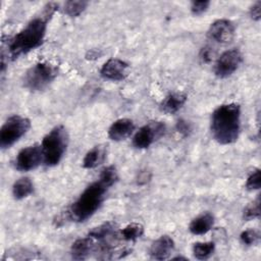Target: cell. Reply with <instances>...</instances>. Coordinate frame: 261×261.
I'll list each match as a JSON object with an SVG mask.
<instances>
[{
    "label": "cell",
    "mask_w": 261,
    "mask_h": 261,
    "mask_svg": "<svg viewBox=\"0 0 261 261\" xmlns=\"http://www.w3.org/2000/svg\"><path fill=\"white\" fill-rule=\"evenodd\" d=\"M212 51L210 50V48L209 47H205V48H203L202 49V51H201V54H200V57H201V59L204 61V62H209V61H211V59H212Z\"/></svg>",
    "instance_id": "30"
},
{
    "label": "cell",
    "mask_w": 261,
    "mask_h": 261,
    "mask_svg": "<svg viewBox=\"0 0 261 261\" xmlns=\"http://www.w3.org/2000/svg\"><path fill=\"white\" fill-rule=\"evenodd\" d=\"M259 240V234L254 229H246L241 233V241L248 246L255 245Z\"/></svg>",
    "instance_id": "25"
},
{
    "label": "cell",
    "mask_w": 261,
    "mask_h": 261,
    "mask_svg": "<svg viewBox=\"0 0 261 261\" xmlns=\"http://www.w3.org/2000/svg\"><path fill=\"white\" fill-rule=\"evenodd\" d=\"M56 7L57 6L54 3L47 4L42 15L30 20L28 24L11 39L8 49L12 58H17L22 54H27L42 44L46 34L48 20L54 13Z\"/></svg>",
    "instance_id": "1"
},
{
    "label": "cell",
    "mask_w": 261,
    "mask_h": 261,
    "mask_svg": "<svg viewBox=\"0 0 261 261\" xmlns=\"http://www.w3.org/2000/svg\"><path fill=\"white\" fill-rule=\"evenodd\" d=\"M107 187L100 180L91 184L81 194L77 200L69 208V216L72 220L82 222L90 218L101 206Z\"/></svg>",
    "instance_id": "3"
},
{
    "label": "cell",
    "mask_w": 261,
    "mask_h": 261,
    "mask_svg": "<svg viewBox=\"0 0 261 261\" xmlns=\"http://www.w3.org/2000/svg\"><path fill=\"white\" fill-rule=\"evenodd\" d=\"M117 179H118V174H117L116 168L113 165L105 167L102 170L99 178V180L107 188H110L111 186H113L117 181Z\"/></svg>",
    "instance_id": "23"
},
{
    "label": "cell",
    "mask_w": 261,
    "mask_h": 261,
    "mask_svg": "<svg viewBox=\"0 0 261 261\" xmlns=\"http://www.w3.org/2000/svg\"><path fill=\"white\" fill-rule=\"evenodd\" d=\"M94 249V242L91 237L76 240L71 246V257L75 260L86 259Z\"/></svg>",
    "instance_id": "14"
},
{
    "label": "cell",
    "mask_w": 261,
    "mask_h": 261,
    "mask_svg": "<svg viewBox=\"0 0 261 261\" xmlns=\"http://www.w3.org/2000/svg\"><path fill=\"white\" fill-rule=\"evenodd\" d=\"M260 216V199L259 197L250 203L245 209L243 213V217L246 220H252L258 218Z\"/></svg>",
    "instance_id": "24"
},
{
    "label": "cell",
    "mask_w": 261,
    "mask_h": 261,
    "mask_svg": "<svg viewBox=\"0 0 261 261\" xmlns=\"http://www.w3.org/2000/svg\"><path fill=\"white\" fill-rule=\"evenodd\" d=\"M215 244L213 242L205 243H195L193 246V253L197 259L204 260L209 258L214 252Z\"/></svg>",
    "instance_id": "21"
},
{
    "label": "cell",
    "mask_w": 261,
    "mask_h": 261,
    "mask_svg": "<svg viewBox=\"0 0 261 261\" xmlns=\"http://www.w3.org/2000/svg\"><path fill=\"white\" fill-rule=\"evenodd\" d=\"M250 15L254 20H259L261 17V1H257L250 8Z\"/></svg>",
    "instance_id": "28"
},
{
    "label": "cell",
    "mask_w": 261,
    "mask_h": 261,
    "mask_svg": "<svg viewBox=\"0 0 261 261\" xmlns=\"http://www.w3.org/2000/svg\"><path fill=\"white\" fill-rule=\"evenodd\" d=\"M144 232V227L141 223L133 222L127 224L119 231V237L124 241H135L139 239Z\"/></svg>",
    "instance_id": "20"
},
{
    "label": "cell",
    "mask_w": 261,
    "mask_h": 261,
    "mask_svg": "<svg viewBox=\"0 0 261 261\" xmlns=\"http://www.w3.org/2000/svg\"><path fill=\"white\" fill-rule=\"evenodd\" d=\"M128 64L121 59L111 58L107 60L102 68L101 75L110 81H122L127 74Z\"/></svg>",
    "instance_id": "11"
},
{
    "label": "cell",
    "mask_w": 261,
    "mask_h": 261,
    "mask_svg": "<svg viewBox=\"0 0 261 261\" xmlns=\"http://www.w3.org/2000/svg\"><path fill=\"white\" fill-rule=\"evenodd\" d=\"M68 143L66 129L62 125L52 128L43 139L41 149L45 165L54 166L62 159Z\"/></svg>",
    "instance_id": "4"
},
{
    "label": "cell",
    "mask_w": 261,
    "mask_h": 261,
    "mask_svg": "<svg viewBox=\"0 0 261 261\" xmlns=\"http://www.w3.org/2000/svg\"><path fill=\"white\" fill-rule=\"evenodd\" d=\"M31 127V121L20 115H12L4 122L0 129V146L9 148L17 142Z\"/></svg>",
    "instance_id": "6"
},
{
    "label": "cell",
    "mask_w": 261,
    "mask_h": 261,
    "mask_svg": "<svg viewBox=\"0 0 261 261\" xmlns=\"http://www.w3.org/2000/svg\"><path fill=\"white\" fill-rule=\"evenodd\" d=\"M43 159L42 149L38 145H33L21 149L15 158V168L19 171L33 170L39 166Z\"/></svg>",
    "instance_id": "8"
},
{
    "label": "cell",
    "mask_w": 261,
    "mask_h": 261,
    "mask_svg": "<svg viewBox=\"0 0 261 261\" xmlns=\"http://www.w3.org/2000/svg\"><path fill=\"white\" fill-rule=\"evenodd\" d=\"M115 230V224L113 222H105L99 226H96L92 228L89 232V237H91L93 240H106L108 237L112 236Z\"/></svg>",
    "instance_id": "19"
},
{
    "label": "cell",
    "mask_w": 261,
    "mask_h": 261,
    "mask_svg": "<svg viewBox=\"0 0 261 261\" xmlns=\"http://www.w3.org/2000/svg\"><path fill=\"white\" fill-rule=\"evenodd\" d=\"M242 60L243 56L239 49L233 48L227 50L223 52L217 59L214 66V72L220 79L227 77L239 68Z\"/></svg>",
    "instance_id": "7"
},
{
    "label": "cell",
    "mask_w": 261,
    "mask_h": 261,
    "mask_svg": "<svg viewBox=\"0 0 261 261\" xmlns=\"http://www.w3.org/2000/svg\"><path fill=\"white\" fill-rule=\"evenodd\" d=\"M176 129L178 133L182 134L184 136H188L189 133L191 132V125L187 121L179 119L176 123Z\"/></svg>",
    "instance_id": "29"
},
{
    "label": "cell",
    "mask_w": 261,
    "mask_h": 261,
    "mask_svg": "<svg viewBox=\"0 0 261 261\" xmlns=\"http://www.w3.org/2000/svg\"><path fill=\"white\" fill-rule=\"evenodd\" d=\"M174 250V242L168 236H161L150 248V256L155 260H165L169 258Z\"/></svg>",
    "instance_id": "12"
},
{
    "label": "cell",
    "mask_w": 261,
    "mask_h": 261,
    "mask_svg": "<svg viewBox=\"0 0 261 261\" xmlns=\"http://www.w3.org/2000/svg\"><path fill=\"white\" fill-rule=\"evenodd\" d=\"M88 2L87 1H83V0H71V1H67L64 4V12L71 16H77L80 15L87 7Z\"/></svg>",
    "instance_id": "22"
},
{
    "label": "cell",
    "mask_w": 261,
    "mask_h": 261,
    "mask_svg": "<svg viewBox=\"0 0 261 261\" xmlns=\"http://www.w3.org/2000/svg\"><path fill=\"white\" fill-rule=\"evenodd\" d=\"M105 155H106L105 148L103 146H96L93 149H91L84 157L83 166L89 169L95 168L104 161Z\"/></svg>",
    "instance_id": "17"
},
{
    "label": "cell",
    "mask_w": 261,
    "mask_h": 261,
    "mask_svg": "<svg viewBox=\"0 0 261 261\" xmlns=\"http://www.w3.org/2000/svg\"><path fill=\"white\" fill-rule=\"evenodd\" d=\"M34 192V185L29 177H21L17 179L12 187L13 197L17 200L23 199Z\"/></svg>",
    "instance_id": "18"
},
{
    "label": "cell",
    "mask_w": 261,
    "mask_h": 261,
    "mask_svg": "<svg viewBox=\"0 0 261 261\" xmlns=\"http://www.w3.org/2000/svg\"><path fill=\"white\" fill-rule=\"evenodd\" d=\"M234 36V25L230 20L217 19L211 23L208 30V37L221 44L229 43Z\"/></svg>",
    "instance_id": "10"
},
{
    "label": "cell",
    "mask_w": 261,
    "mask_h": 261,
    "mask_svg": "<svg viewBox=\"0 0 261 261\" xmlns=\"http://www.w3.org/2000/svg\"><path fill=\"white\" fill-rule=\"evenodd\" d=\"M187 101V96L184 93H171L167 95L161 103V110L165 113L172 114L178 111Z\"/></svg>",
    "instance_id": "15"
},
{
    "label": "cell",
    "mask_w": 261,
    "mask_h": 261,
    "mask_svg": "<svg viewBox=\"0 0 261 261\" xmlns=\"http://www.w3.org/2000/svg\"><path fill=\"white\" fill-rule=\"evenodd\" d=\"M210 5L209 1H194L191 5V11L195 15H200L204 13Z\"/></svg>",
    "instance_id": "27"
},
{
    "label": "cell",
    "mask_w": 261,
    "mask_h": 261,
    "mask_svg": "<svg viewBox=\"0 0 261 261\" xmlns=\"http://www.w3.org/2000/svg\"><path fill=\"white\" fill-rule=\"evenodd\" d=\"M165 126L161 122H153L142 126L134 136L133 144L138 149L148 148L157 138L164 134Z\"/></svg>",
    "instance_id": "9"
},
{
    "label": "cell",
    "mask_w": 261,
    "mask_h": 261,
    "mask_svg": "<svg viewBox=\"0 0 261 261\" xmlns=\"http://www.w3.org/2000/svg\"><path fill=\"white\" fill-rule=\"evenodd\" d=\"M135 129L133 120L128 118H120L115 120L108 129V136L113 141H122L126 139Z\"/></svg>",
    "instance_id": "13"
},
{
    "label": "cell",
    "mask_w": 261,
    "mask_h": 261,
    "mask_svg": "<svg viewBox=\"0 0 261 261\" xmlns=\"http://www.w3.org/2000/svg\"><path fill=\"white\" fill-rule=\"evenodd\" d=\"M210 129L214 140L221 145L234 143L241 129V107L237 103L222 104L211 115Z\"/></svg>",
    "instance_id": "2"
},
{
    "label": "cell",
    "mask_w": 261,
    "mask_h": 261,
    "mask_svg": "<svg viewBox=\"0 0 261 261\" xmlns=\"http://www.w3.org/2000/svg\"><path fill=\"white\" fill-rule=\"evenodd\" d=\"M246 188L249 191L260 189V170L259 169H256L249 175L246 182Z\"/></svg>",
    "instance_id": "26"
},
{
    "label": "cell",
    "mask_w": 261,
    "mask_h": 261,
    "mask_svg": "<svg viewBox=\"0 0 261 261\" xmlns=\"http://www.w3.org/2000/svg\"><path fill=\"white\" fill-rule=\"evenodd\" d=\"M57 74L56 68L47 62L33 65L24 74L23 85L31 91H41L53 82Z\"/></svg>",
    "instance_id": "5"
},
{
    "label": "cell",
    "mask_w": 261,
    "mask_h": 261,
    "mask_svg": "<svg viewBox=\"0 0 261 261\" xmlns=\"http://www.w3.org/2000/svg\"><path fill=\"white\" fill-rule=\"evenodd\" d=\"M214 224V217L210 213H204L196 217L190 223L189 229L193 234H204L208 232Z\"/></svg>",
    "instance_id": "16"
}]
</instances>
